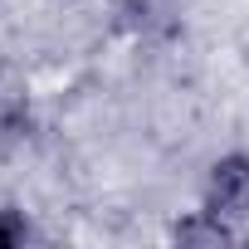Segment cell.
<instances>
[{
	"label": "cell",
	"instance_id": "obj_2",
	"mask_svg": "<svg viewBox=\"0 0 249 249\" xmlns=\"http://www.w3.org/2000/svg\"><path fill=\"white\" fill-rule=\"evenodd\" d=\"M171 234H176L181 244H230V239H234V225H225V220H215V215H205V210L196 205Z\"/></svg>",
	"mask_w": 249,
	"mask_h": 249
},
{
	"label": "cell",
	"instance_id": "obj_1",
	"mask_svg": "<svg viewBox=\"0 0 249 249\" xmlns=\"http://www.w3.org/2000/svg\"><path fill=\"white\" fill-rule=\"evenodd\" d=\"M200 210L225 220V225H244L249 220V152H220L210 166H205V181H200Z\"/></svg>",
	"mask_w": 249,
	"mask_h": 249
},
{
	"label": "cell",
	"instance_id": "obj_3",
	"mask_svg": "<svg viewBox=\"0 0 249 249\" xmlns=\"http://www.w3.org/2000/svg\"><path fill=\"white\" fill-rule=\"evenodd\" d=\"M35 239V220L20 205H0V249H25Z\"/></svg>",
	"mask_w": 249,
	"mask_h": 249
}]
</instances>
